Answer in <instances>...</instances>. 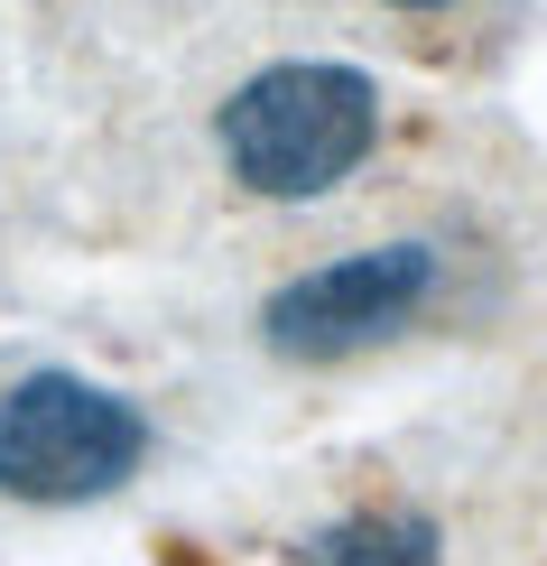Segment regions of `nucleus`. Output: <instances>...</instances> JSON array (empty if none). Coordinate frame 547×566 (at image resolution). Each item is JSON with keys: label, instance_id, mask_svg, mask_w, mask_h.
Listing matches in <instances>:
<instances>
[{"label": "nucleus", "instance_id": "nucleus-4", "mask_svg": "<svg viewBox=\"0 0 547 566\" xmlns=\"http://www.w3.org/2000/svg\"><path fill=\"white\" fill-rule=\"evenodd\" d=\"M316 566H445V538L418 511H362L316 538Z\"/></svg>", "mask_w": 547, "mask_h": 566}, {"label": "nucleus", "instance_id": "nucleus-2", "mask_svg": "<svg viewBox=\"0 0 547 566\" xmlns=\"http://www.w3.org/2000/svg\"><path fill=\"white\" fill-rule=\"evenodd\" d=\"M149 455V418L84 371H29L0 390V492L38 511L103 502Z\"/></svg>", "mask_w": 547, "mask_h": 566}, {"label": "nucleus", "instance_id": "nucleus-5", "mask_svg": "<svg viewBox=\"0 0 547 566\" xmlns=\"http://www.w3.org/2000/svg\"><path fill=\"white\" fill-rule=\"evenodd\" d=\"M390 10H455V0H390Z\"/></svg>", "mask_w": 547, "mask_h": 566}, {"label": "nucleus", "instance_id": "nucleus-3", "mask_svg": "<svg viewBox=\"0 0 547 566\" xmlns=\"http://www.w3.org/2000/svg\"><path fill=\"white\" fill-rule=\"evenodd\" d=\"M427 289H436V251H427V242L344 251V261L288 279L260 325H270V344L288 353V363H344V353L399 335V325L427 306Z\"/></svg>", "mask_w": 547, "mask_h": 566}, {"label": "nucleus", "instance_id": "nucleus-1", "mask_svg": "<svg viewBox=\"0 0 547 566\" xmlns=\"http://www.w3.org/2000/svg\"><path fill=\"white\" fill-rule=\"evenodd\" d=\"M371 139H380V84L362 65H325V56L270 65L223 103V158L270 205L335 196L371 158Z\"/></svg>", "mask_w": 547, "mask_h": 566}]
</instances>
